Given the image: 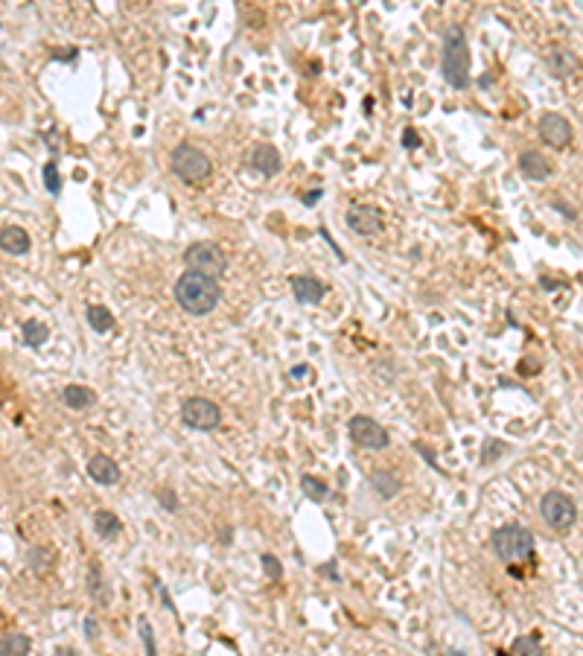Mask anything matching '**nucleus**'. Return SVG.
<instances>
[{
	"label": "nucleus",
	"mask_w": 583,
	"mask_h": 656,
	"mask_svg": "<svg viewBox=\"0 0 583 656\" xmlns=\"http://www.w3.org/2000/svg\"><path fill=\"white\" fill-rule=\"evenodd\" d=\"M79 55V50L76 47H62V50H53V59L55 62H73Z\"/></svg>",
	"instance_id": "nucleus-30"
},
{
	"label": "nucleus",
	"mask_w": 583,
	"mask_h": 656,
	"mask_svg": "<svg viewBox=\"0 0 583 656\" xmlns=\"http://www.w3.org/2000/svg\"><path fill=\"white\" fill-rule=\"evenodd\" d=\"M30 566L35 571H47L53 566V551L50 549H33L30 551Z\"/></svg>",
	"instance_id": "nucleus-26"
},
{
	"label": "nucleus",
	"mask_w": 583,
	"mask_h": 656,
	"mask_svg": "<svg viewBox=\"0 0 583 656\" xmlns=\"http://www.w3.org/2000/svg\"><path fill=\"white\" fill-rule=\"evenodd\" d=\"M496 656H507V653H502V650H499V653H496Z\"/></svg>",
	"instance_id": "nucleus-37"
},
{
	"label": "nucleus",
	"mask_w": 583,
	"mask_h": 656,
	"mask_svg": "<svg viewBox=\"0 0 583 656\" xmlns=\"http://www.w3.org/2000/svg\"><path fill=\"white\" fill-rule=\"evenodd\" d=\"M44 184L50 193H59L62 190V178H59V170H55V163H44Z\"/></svg>",
	"instance_id": "nucleus-29"
},
{
	"label": "nucleus",
	"mask_w": 583,
	"mask_h": 656,
	"mask_svg": "<svg viewBox=\"0 0 583 656\" xmlns=\"http://www.w3.org/2000/svg\"><path fill=\"white\" fill-rule=\"evenodd\" d=\"M50 339V330L44 327V324H41V321H26V324H24V344H30V347H41V344H44Z\"/></svg>",
	"instance_id": "nucleus-24"
},
{
	"label": "nucleus",
	"mask_w": 583,
	"mask_h": 656,
	"mask_svg": "<svg viewBox=\"0 0 583 656\" xmlns=\"http://www.w3.org/2000/svg\"><path fill=\"white\" fill-rule=\"evenodd\" d=\"M539 516L546 520V525L551 531H568L577 520V505L572 502V496L563 490H548L539 499Z\"/></svg>",
	"instance_id": "nucleus-4"
},
{
	"label": "nucleus",
	"mask_w": 583,
	"mask_h": 656,
	"mask_svg": "<svg viewBox=\"0 0 583 656\" xmlns=\"http://www.w3.org/2000/svg\"><path fill=\"white\" fill-rule=\"evenodd\" d=\"M263 569H266V575L272 578V580H280L283 578V566L275 554H263Z\"/></svg>",
	"instance_id": "nucleus-28"
},
{
	"label": "nucleus",
	"mask_w": 583,
	"mask_h": 656,
	"mask_svg": "<svg viewBox=\"0 0 583 656\" xmlns=\"http://www.w3.org/2000/svg\"><path fill=\"white\" fill-rule=\"evenodd\" d=\"M321 193H324V190H321V187H315V190H312V193H306V195H304L301 202H304V204H315V202L321 199Z\"/></svg>",
	"instance_id": "nucleus-33"
},
{
	"label": "nucleus",
	"mask_w": 583,
	"mask_h": 656,
	"mask_svg": "<svg viewBox=\"0 0 583 656\" xmlns=\"http://www.w3.org/2000/svg\"><path fill=\"white\" fill-rule=\"evenodd\" d=\"M440 71H444L446 85L455 91H467L473 85L470 76V47L461 26H449L444 33V53H440Z\"/></svg>",
	"instance_id": "nucleus-2"
},
{
	"label": "nucleus",
	"mask_w": 583,
	"mask_h": 656,
	"mask_svg": "<svg viewBox=\"0 0 583 656\" xmlns=\"http://www.w3.org/2000/svg\"><path fill=\"white\" fill-rule=\"evenodd\" d=\"M403 146H406V149H417V146H420V134H417L415 129H406V132H403Z\"/></svg>",
	"instance_id": "nucleus-31"
},
{
	"label": "nucleus",
	"mask_w": 583,
	"mask_h": 656,
	"mask_svg": "<svg viewBox=\"0 0 583 656\" xmlns=\"http://www.w3.org/2000/svg\"><path fill=\"white\" fill-rule=\"evenodd\" d=\"M184 263H187L190 272L216 277V281L227 269V260H225L222 248L216 242H193V245H187V251H184Z\"/></svg>",
	"instance_id": "nucleus-6"
},
{
	"label": "nucleus",
	"mask_w": 583,
	"mask_h": 656,
	"mask_svg": "<svg viewBox=\"0 0 583 656\" xmlns=\"http://www.w3.org/2000/svg\"><path fill=\"white\" fill-rule=\"evenodd\" d=\"M507 656H548V653H546L543 645H539L537 636H519L514 645H510Z\"/></svg>",
	"instance_id": "nucleus-22"
},
{
	"label": "nucleus",
	"mask_w": 583,
	"mask_h": 656,
	"mask_svg": "<svg viewBox=\"0 0 583 656\" xmlns=\"http://www.w3.org/2000/svg\"><path fill=\"white\" fill-rule=\"evenodd\" d=\"M251 166H254L257 172H263V175H277L280 166H283L277 146H272V143H257V146H254V152H251Z\"/></svg>",
	"instance_id": "nucleus-13"
},
{
	"label": "nucleus",
	"mask_w": 583,
	"mask_h": 656,
	"mask_svg": "<svg viewBox=\"0 0 583 656\" xmlns=\"http://www.w3.org/2000/svg\"><path fill=\"white\" fill-rule=\"evenodd\" d=\"M158 502H161L166 511H175V508H178V499L173 496V490H161V493H158Z\"/></svg>",
	"instance_id": "nucleus-32"
},
{
	"label": "nucleus",
	"mask_w": 583,
	"mask_h": 656,
	"mask_svg": "<svg viewBox=\"0 0 583 656\" xmlns=\"http://www.w3.org/2000/svg\"><path fill=\"white\" fill-rule=\"evenodd\" d=\"M210 158L205 155L198 146L193 143H178L175 152H173V172L187 181V184H198V181H205L210 175Z\"/></svg>",
	"instance_id": "nucleus-5"
},
{
	"label": "nucleus",
	"mask_w": 583,
	"mask_h": 656,
	"mask_svg": "<svg viewBox=\"0 0 583 656\" xmlns=\"http://www.w3.org/2000/svg\"><path fill=\"white\" fill-rule=\"evenodd\" d=\"M519 172L528 181H546L551 175V163L543 152H522L519 155Z\"/></svg>",
	"instance_id": "nucleus-14"
},
{
	"label": "nucleus",
	"mask_w": 583,
	"mask_h": 656,
	"mask_svg": "<svg viewBox=\"0 0 583 656\" xmlns=\"http://www.w3.org/2000/svg\"><path fill=\"white\" fill-rule=\"evenodd\" d=\"M85 318H88L91 330H96V333H111L114 330V315L103 303H91L88 310H85Z\"/></svg>",
	"instance_id": "nucleus-19"
},
{
	"label": "nucleus",
	"mask_w": 583,
	"mask_h": 656,
	"mask_svg": "<svg viewBox=\"0 0 583 656\" xmlns=\"http://www.w3.org/2000/svg\"><path fill=\"white\" fill-rule=\"evenodd\" d=\"M33 648V641L30 636H24V633H6V636H0V656H26Z\"/></svg>",
	"instance_id": "nucleus-20"
},
{
	"label": "nucleus",
	"mask_w": 583,
	"mask_h": 656,
	"mask_svg": "<svg viewBox=\"0 0 583 656\" xmlns=\"http://www.w3.org/2000/svg\"><path fill=\"white\" fill-rule=\"evenodd\" d=\"M548 71L557 76V79H566V76H572L575 71H577V59L568 50H563V47H557V50H551L548 53Z\"/></svg>",
	"instance_id": "nucleus-18"
},
{
	"label": "nucleus",
	"mask_w": 583,
	"mask_h": 656,
	"mask_svg": "<svg viewBox=\"0 0 583 656\" xmlns=\"http://www.w3.org/2000/svg\"><path fill=\"white\" fill-rule=\"evenodd\" d=\"M350 438H353V443L365 446V450H374V452L385 450V446L391 443L385 426L376 423L374 417H367V414H356L350 420Z\"/></svg>",
	"instance_id": "nucleus-8"
},
{
	"label": "nucleus",
	"mask_w": 583,
	"mask_h": 656,
	"mask_svg": "<svg viewBox=\"0 0 583 656\" xmlns=\"http://www.w3.org/2000/svg\"><path fill=\"white\" fill-rule=\"evenodd\" d=\"M321 575H327V578H338L333 566H321Z\"/></svg>",
	"instance_id": "nucleus-36"
},
{
	"label": "nucleus",
	"mask_w": 583,
	"mask_h": 656,
	"mask_svg": "<svg viewBox=\"0 0 583 656\" xmlns=\"http://www.w3.org/2000/svg\"><path fill=\"white\" fill-rule=\"evenodd\" d=\"M137 630H140V639H143L146 656H158V648H155V636H152V624H149V619H140V621H137Z\"/></svg>",
	"instance_id": "nucleus-27"
},
{
	"label": "nucleus",
	"mask_w": 583,
	"mask_h": 656,
	"mask_svg": "<svg viewBox=\"0 0 583 656\" xmlns=\"http://www.w3.org/2000/svg\"><path fill=\"white\" fill-rule=\"evenodd\" d=\"M301 490H304L306 499H312V502H324L327 496H330V487H327V481L318 479V476H304V479H301Z\"/></svg>",
	"instance_id": "nucleus-23"
},
{
	"label": "nucleus",
	"mask_w": 583,
	"mask_h": 656,
	"mask_svg": "<svg viewBox=\"0 0 583 656\" xmlns=\"http://www.w3.org/2000/svg\"><path fill=\"white\" fill-rule=\"evenodd\" d=\"M0 248L12 257H21V254L30 251V233H26L24 228H18V225H6L3 231H0Z\"/></svg>",
	"instance_id": "nucleus-15"
},
{
	"label": "nucleus",
	"mask_w": 583,
	"mask_h": 656,
	"mask_svg": "<svg viewBox=\"0 0 583 656\" xmlns=\"http://www.w3.org/2000/svg\"><path fill=\"white\" fill-rule=\"evenodd\" d=\"M222 301V286L216 277L198 274V272H184L175 281V303L187 315H210Z\"/></svg>",
	"instance_id": "nucleus-1"
},
{
	"label": "nucleus",
	"mask_w": 583,
	"mask_h": 656,
	"mask_svg": "<svg viewBox=\"0 0 583 656\" xmlns=\"http://www.w3.org/2000/svg\"><path fill=\"white\" fill-rule=\"evenodd\" d=\"M347 225L362 236H376L382 231V211L374 204H353L347 211Z\"/></svg>",
	"instance_id": "nucleus-10"
},
{
	"label": "nucleus",
	"mask_w": 583,
	"mask_h": 656,
	"mask_svg": "<svg viewBox=\"0 0 583 656\" xmlns=\"http://www.w3.org/2000/svg\"><path fill=\"white\" fill-rule=\"evenodd\" d=\"M85 630H88V639H91V641L96 639V621H94V616L85 619Z\"/></svg>",
	"instance_id": "nucleus-35"
},
{
	"label": "nucleus",
	"mask_w": 583,
	"mask_h": 656,
	"mask_svg": "<svg viewBox=\"0 0 583 656\" xmlns=\"http://www.w3.org/2000/svg\"><path fill=\"white\" fill-rule=\"evenodd\" d=\"M371 487H374V490L379 493V499H394L397 493H400L403 481H400V476H397L394 470L379 467V470H374V472H371Z\"/></svg>",
	"instance_id": "nucleus-16"
},
{
	"label": "nucleus",
	"mask_w": 583,
	"mask_h": 656,
	"mask_svg": "<svg viewBox=\"0 0 583 656\" xmlns=\"http://www.w3.org/2000/svg\"><path fill=\"white\" fill-rule=\"evenodd\" d=\"M94 528H96V534L105 537V540L120 537V531H123L120 520H117V516H114L111 511H96V513H94Z\"/></svg>",
	"instance_id": "nucleus-21"
},
{
	"label": "nucleus",
	"mask_w": 583,
	"mask_h": 656,
	"mask_svg": "<svg viewBox=\"0 0 583 656\" xmlns=\"http://www.w3.org/2000/svg\"><path fill=\"white\" fill-rule=\"evenodd\" d=\"M62 402L67 409H73V411H85V409H91L96 402V394L91 388H85V385H64L62 388Z\"/></svg>",
	"instance_id": "nucleus-17"
},
{
	"label": "nucleus",
	"mask_w": 583,
	"mask_h": 656,
	"mask_svg": "<svg viewBox=\"0 0 583 656\" xmlns=\"http://www.w3.org/2000/svg\"><path fill=\"white\" fill-rule=\"evenodd\" d=\"M103 571H99V563L96 560H91V566H88V592H91V598L96 604H105L108 601V595H103Z\"/></svg>",
	"instance_id": "nucleus-25"
},
{
	"label": "nucleus",
	"mask_w": 583,
	"mask_h": 656,
	"mask_svg": "<svg viewBox=\"0 0 583 656\" xmlns=\"http://www.w3.org/2000/svg\"><path fill=\"white\" fill-rule=\"evenodd\" d=\"M539 137L554 149H566L572 143V123L563 114H557V111H546V114L539 117Z\"/></svg>",
	"instance_id": "nucleus-9"
},
{
	"label": "nucleus",
	"mask_w": 583,
	"mask_h": 656,
	"mask_svg": "<svg viewBox=\"0 0 583 656\" xmlns=\"http://www.w3.org/2000/svg\"><path fill=\"white\" fill-rule=\"evenodd\" d=\"M88 476L103 487H114L123 479V472H120V464L114 461L111 455H94L88 461Z\"/></svg>",
	"instance_id": "nucleus-11"
},
{
	"label": "nucleus",
	"mask_w": 583,
	"mask_h": 656,
	"mask_svg": "<svg viewBox=\"0 0 583 656\" xmlns=\"http://www.w3.org/2000/svg\"><path fill=\"white\" fill-rule=\"evenodd\" d=\"M306 373H309V365H295V368L289 371V376H295V380H304Z\"/></svg>",
	"instance_id": "nucleus-34"
},
{
	"label": "nucleus",
	"mask_w": 583,
	"mask_h": 656,
	"mask_svg": "<svg viewBox=\"0 0 583 656\" xmlns=\"http://www.w3.org/2000/svg\"><path fill=\"white\" fill-rule=\"evenodd\" d=\"M490 546H493V554L499 557L502 563L528 560V557L534 554V534H531V528L510 522V525H502L499 531L493 534Z\"/></svg>",
	"instance_id": "nucleus-3"
},
{
	"label": "nucleus",
	"mask_w": 583,
	"mask_h": 656,
	"mask_svg": "<svg viewBox=\"0 0 583 656\" xmlns=\"http://www.w3.org/2000/svg\"><path fill=\"white\" fill-rule=\"evenodd\" d=\"M289 286H292V295H295L297 303H318L327 295V286L318 281V277H309V274L292 277Z\"/></svg>",
	"instance_id": "nucleus-12"
},
{
	"label": "nucleus",
	"mask_w": 583,
	"mask_h": 656,
	"mask_svg": "<svg viewBox=\"0 0 583 656\" xmlns=\"http://www.w3.org/2000/svg\"><path fill=\"white\" fill-rule=\"evenodd\" d=\"M181 423L195 432H213L222 423V409L207 397H187L181 402Z\"/></svg>",
	"instance_id": "nucleus-7"
}]
</instances>
